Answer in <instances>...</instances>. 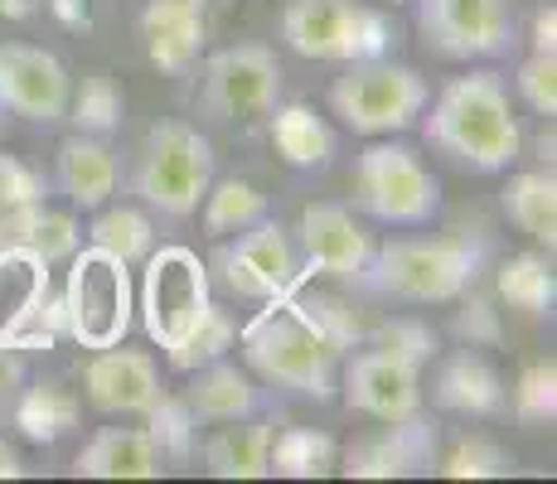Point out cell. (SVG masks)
Masks as SVG:
<instances>
[{"mask_svg":"<svg viewBox=\"0 0 557 484\" xmlns=\"http://www.w3.org/2000/svg\"><path fill=\"white\" fill-rule=\"evenodd\" d=\"M417 122H422L426 141L470 175H505L523 150L519 116L509 107V83L490 69L451 78Z\"/></svg>","mask_w":557,"mask_h":484,"instance_id":"cell-1","label":"cell"},{"mask_svg":"<svg viewBox=\"0 0 557 484\" xmlns=\"http://www.w3.org/2000/svg\"><path fill=\"white\" fill-rule=\"evenodd\" d=\"M485 233H451V238H393L373 247L363 290L393 296L407 306H446L460 300L490 266Z\"/></svg>","mask_w":557,"mask_h":484,"instance_id":"cell-2","label":"cell"},{"mask_svg":"<svg viewBox=\"0 0 557 484\" xmlns=\"http://www.w3.org/2000/svg\"><path fill=\"white\" fill-rule=\"evenodd\" d=\"M243 363L257 383L301 393L310 402H330L339 393V353L325 344L296 296L267 300V310L238 335Z\"/></svg>","mask_w":557,"mask_h":484,"instance_id":"cell-3","label":"cell"},{"mask_svg":"<svg viewBox=\"0 0 557 484\" xmlns=\"http://www.w3.org/2000/svg\"><path fill=\"white\" fill-rule=\"evenodd\" d=\"M213 170H219V156H213L209 136H199V126L156 122L136 150L132 194L165 219H189L199 213L203 194L213 185Z\"/></svg>","mask_w":557,"mask_h":484,"instance_id":"cell-4","label":"cell"},{"mask_svg":"<svg viewBox=\"0 0 557 484\" xmlns=\"http://www.w3.org/2000/svg\"><path fill=\"white\" fill-rule=\"evenodd\" d=\"M426 102H432V83L393 53L345 63V73L330 83V112L355 136H398L417 126Z\"/></svg>","mask_w":557,"mask_h":484,"instance_id":"cell-5","label":"cell"},{"mask_svg":"<svg viewBox=\"0 0 557 484\" xmlns=\"http://www.w3.org/2000/svg\"><path fill=\"white\" fill-rule=\"evenodd\" d=\"M282 39L292 53L320 63L383 59L398 45V25L379 5L363 0H286Z\"/></svg>","mask_w":557,"mask_h":484,"instance_id":"cell-6","label":"cell"},{"mask_svg":"<svg viewBox=\"0 0 557 484\" xmlns=\"http://www.w3.org/2000/svg\"><path fill=\"white\" fill-rule=\"evenodd\" d=\"M63 335H73L83 349H112L132 335L136 320V286L132 266L102 247H78L69 257V282H63Z\"/></svg>","mask_w":557,"mask_h":484,"instance_id":"cell-7","label":"cell"},{"mask_svg":"<svg viewBox=\"0 0 557 484\" xmlns=\"http://www.w3.org/2000/svg\"><path fill=\"white\" fill-rule=\"evenodd\" d=\"M355 189L359 209L373 223H388V228H422L442 213L436 175L422 165V156L412 146L393 141V136H373V146L359 156Z\"/></svg>","mask_w":557,"mask_h":484,"instance_id":"cell-8","label":"cell"},{"mask_svg":"<svg viewBox=\"0 0 557 484\" xmlns=\"http://www.w3.org/2000/svg\"><path fill=\"white\" fill-rule=\"evenodd\" d=\"M141 266H146V276H141V296H136L141 325H146V335H151V344L175 349V344L203 320V310L213 306L209 300V266L180 243L151 247V257H146Z\"/></svg>","mask_w":557,"mask_h":484,"instance_id":"cell-9","label":"cell"},{"mask_svg":"<svg viewBox=\"0 0 557 484\" xmlns=\"http://www.w3.org/2000/svg\"><path fill=\"white\" fill-rule=\"evenodd\" d=\"M209 266H213V276L233 290V296L257 300V306L292 296V290H301V282H306L292 233H286L272 213L257 219L252 228L219 238V252H213Z\"/></svg>","mask_w":557,"mask_h":484,"instance_id":"cell-10","label":"cell"},{"mask_svg":"<svg viewBox=\"0 0 557 484\" xmlns=\"http://www.w3.org/2000/svg\"><path fill=\"white\" fill-rule=\"evenodd\" d=\"M417 39L451 63L505 59L519 45L509 0H417Z\"/></svg>","mask_w":557,"mask_h":484,"instance_id":"cell-11","label":"cell"},{"mask_svg":"<svg viewBox=\"0 0 557 484\" xmlns=\"http://www.w3.org/2000/svg\"><path fill=\"white\" fill-rule=\"evenodd\" d=\"M282 102V63L267 45H228L203 59L199 112L213 122H252Z\"/></svg>","mask_w":557,"mask_h":484,"instance_id":"cell-12","label":"cell"},{"mask_svg":"<svg viewBox=\"0 0 557 484\" xmlns=\"http://www.w3.org/2000/svg\"><path fill=\"white\" fill-rule=\"evenodd\" d=\"M339 393L349 412L373 417V422H403L422 412V363L379 344H359L355 353L339 359Z\"/></svg>","mask_w":557,"mask_h":484,"instance_id":"cell-13","label":"cell"},{"mask_svg":"<svg viewBox=\"0 0 557 484\" xmlns=\"http://www.w3.org/2000/svg\"><path fill=\"white\" fill-rule=\"evenodd\" d=\"M296 257H301V276H330V282L363 286L373 262V243L359 228V219L345 203H310L292 233Z\"/></svg>","mask_w":557,"mask_h":484,"instance_id":"cell-14","label":"cell"},{"mask_svg":"<svg viewBox=\"0 0 557 484\" xmlns=\"http://www.w3.org/2000/svg\"><path fill=\"white\" fill-rule=\"evenodd\" d=\"M69 69L39 45H0V112L35 126H59L69 112Z\"/></svg>","mask_w":557,"mask_h":484,"instance_id":"cell-15","label":"cell"},{"mask_svg":"<svg viewBox=\"0 0 557 484\" xmlns=\"http://www.w3.org/2000/svg\"><path fill=\"white\" fill-rule=\"evenodd\" d=\"M436 460H442V432L422 412H412L403 422H383V432L339 456L335 470L349 480H412L432 475Z\"/></svg>","mask_w":557,"mask_h":484,"instance_id":"cell-16","label":"cell"},{"mask_svg":"<svg viewBox=\"0 0 557 484\" xmlns=\"http://www.w3.org/2000/svg\"><path fill=\"white\" fill-rule=\"evenodd\" d=\"M83 393H88L92 412L146 417L165 387H160V369H156L151 353L112 344V349H98L88 359V369H83Z\"/></svg>","mask_w":557,"mask_h":484,"instance_id":"cell-17","label":"cell"},{"mask_svg":"<svg viewBox=\"0 0 557 484\" xmlns=\"http://www.w3.org/2000/svg\"><path fill=\"white\" fill-rule=\"evenodd\" d=\"M78 247H83V223L63 209H49L45 199L0 213V257H25V262L53 266L69 262Z\"/></svg>","mask_w":557,"mask_h":484,"instance_id":"cell-18","label":"cell"},{"mask_svg":"<svg viewBox=\"0 0 557 484\" xmlns=\"http://www.w3.org/2000/svg\"><path fill=\"white\" fill-rule=\"evenodd\" d=\"M141 39H146V59L160 73L180 78L199 63L203 39H209V20H203L199 0H151L141 10Z\"/></svg>","mask_w":557,"mask_h":484,"instance_id":"cell-19","label":"cell"},{"mask_svg":"<svg viewBox=\"0 0 557 484\" xmlns=\"http://www.w3.org/2000/svg\"><path fill=\"white\" fill-rule=\"evenodd\" d=\"M73 475L83 480H160L165 475V456L151 440L146 426H102L83 440Z\"/></svg>","mask_w":557,"mask_h":484,"instance_id":"cell-20","label":"cell"},{"mask_svg":"<svg viewBox=\"0 0 557 484\" xmlns=\"http://www.w3.org/2000/svg\"><path fill=\"white\" fill-rule=\"evenodd\" d=\"M53 185L73 209H102L122 185V165H116V150L107 146V136L73 132L59 146V160H53Z\"/></svg>","mask_w":557,"mask_h":484,"instance_id":"cell-21","label":"cell"},{"mask_svg":"<svg viewBox=\"0 0 557 484\" xmlns=\"http://www.w3.org/2000/svg\"><path fill=\"white\" fill-rule=\"evenodd\" d=\"M432 397L442 412H456V417H495L505 412V378L495 373V363L485 353L466 349L446 353L442 369H436V383H432Z\"/></svg>","mask_w":557,"mask_h":484,"instance_id":"cell-22","label":"cell"},{"mask_svg":"<svg viewBox=\"0 0 557 484\" xmlns=\"http://www.w3.org/2000/svg\"><path fill=\"white\" fill-rule=\"evenodd\" d=\"M185 407L199 417V422H243V417L262 412V387L248 369L228 359H213L203 369L189 373V387H185Z\"/></svg>","mask_w":557,"mask_h":484,"instance_id":"cell-23","label":"cell"},{"mask_svg":"<svg viewBox=\"0 0 557 484\" xmlns=\"http://www.w3.org/2000/svg\"><path fill=\"white\" fill-rule=\"evenodd\" d=\"M267 446H272V422L267 417H243V422H219V432L203 440V470L213 480H267Z\"/></svg>","mask_w":557,"mask_h":484,"instance_id":"cell-24","label":"cell"},{"mask_svg":"<svg viewBox=\"0 0 557 484\" xmlns=\"http://www.w3.org/2000/svg\"><path fill=\"white\" fill-rule=\"evenodd\" d=\"M5 402H10V426H15L25 440H35V446L63 440L83 417L78 393H69L63 383H35V387L20 383Z\"/></svg>","mask_w":557,"mask_h":484,"instance_id":"cell-25","label":"cell"},{"mask_svg":"<svg viewBox=\"0 0 557 484\" xmlns=\"http://www.w3.org/2000/svg\"><path fill=\"white\" fill-rule=\"evenodd\" d=\"M272 146L292 170H325L335 160V126L310 102H276L272 112Z\"/></svg>","mask_w":557,"mask_h":484,"instance_id":"cell-26","label":"cell"},{"mask_svg":"<svg viewBox=\"0 0 557 484\" xmlns=\"http://www.w3.org/2000/svg\"><path fill=\"white\" fill-rule=\"evenodd\" d=\"M499 203H505L509 223L519 233H529L539 247H557V175L553 170H523V175H513L505 194H499Z\"/></svg>","mask_w":557,"mask_h":484,"instance_id":"cell-27","label":"cell"},{"mask_svg":"<svg viewBox=\"0 0 557 484\" xmlns=\"http://www.w3.org/2000/svg\"><path fill=\"white\" fill-rule=\"evenodd\" d=\"M267 466L282 480H325L339 466V440L315 426H286V432H272Z\"/></svg>","mask_w":557,"mask_h":484,"instance_id":"cell-28","label":"cell"},{"mask_svg":"<svg viewBox=\"0 0 557 484\" xmlns=\"http://www.w3.org/2000/svg\"><path fill=\"white\" fill-rule=\"evenodd\" d=\"M495 290L499 300H509L513 310H523V315H553L557 306V276H553V262L543 252H519L509 257L505 266H499L495 276Z\"/></svg>","mask_w":557,"mask_h":484,"instance_id":"cell-29","label":"cell"},{"mask_svg":"<svg viewBox=\"0 0 557 484\" xmlns=\"http://www.w3.org/2000/svg\"><path fill=\"white\" fill-rule=\"evenodd\" d=\"M203 238H228V233L252 228L257 219H267V194L248 185V179H213L209 194H203Z\"/></svg>","mask_w":557,"mask_h":484,"instance_id":"cell-30","label":"cell"},{"mask_svg":"<svg viewBox=\"0 0 557 484\" xmlns=\"http://www.w3.org/2000/svg\"><path fill=\"white\" fill-rule=\"evenodd\" d=\"M98 219H92V228H88V243L92 247H102V252H112V257H122L126 266H141L146 257H151V247H156V223L146 219L141 209H132V203H102V209H92Z\"/></svg>","mask_w":557,"mask_h":484,"instance_id":"cell-31","label":"cell"},{"mask_svg":"<svg viewBox=\"0 0 557 484\" xmlns=\"http://www.w3.org/2000/svg\"><path fill=\"white\" fill-rule=\"evenodd\" d=\"M63 122L83 136H112L122 126V88L112 83V73H83L69 88Z\"/></svg>","mask_w":557,"mask_h":484,"instance_id":"cell-32","label":"cell"},{"mask_svg":"<svg viewBox=\"0 0 557 484\" xmlns=\"http://www.w3.org/2000/svg\"><path fill=\"white\" fill-rule=\"evenodd\" d=\"M233 344H238V325H233L219 306H209L199 325L189 330L175 349H165V359H170V369L175 373H195V369H203V363H213V359H228Z\"/></svg>","mask_w":557,"mask_h":484,"instance_id":"cell-33","label":"cell"},{"mask_svg":"<svg viewBox=\"0 0 557 484\" xmlns=\"http://www.w3.org/2000/svg\"><path fill=\"white\" fill-rule=\"evenodd\" d=\"M146 432L160 446V456L175 460V466H185L189 456H195V432H199V417L185 407V397H170L160 393L156 407L146 412Z\"/></svg>","mask_w":557,"mask_h":484,"instance_id":"cell-34","label":"cell"},{"mask_svg":"<svg viewBox=\"0 0 557 484\" xmlns=\"http://www.w3.org/2000/svg\"><path fill=\"white\" fill-rule=\"evenodd\" d=\"M292 296H296V290H292ZM296 300H301V310L310 315V325L325 335V344L339 353V359H345V353H355L359 344L369 339V325H363V315H359L355 306H345L339 296H296Z\"/></svg>","mask_w":557,"mask_h":484,"instance_id":"cell-35","label":"cell"},{"mask_svg":"<svg viewBox=\"0 0 557 484\" xmlns=\"http://www.w3.org/2000/svg\"><path fill=\"white\" fill-rule=\"evenodd\" d=\"M436 470H442L446 480H505V475H513V460H509V450L495 446L490 436H466L436 460Z\"/></svg>","mask_w":557,"mask_h":484,"instance_id":"cell-36","label":"cell"},{"mask_svg":"<svg viewBox=\"0 0 557 484\" xmlns=\"http://www.w3.org/2000/svg\"><path fill=\"white\" fill-rule=\"evenodd\" d=\"M513 412H519V422H529V426H553V417H557V363L553 359L529 363V369L519 373Z\"/></svg>","mask_w":557,"mask_h":484,"instance_id":"cell-37","label":"cell"},{"mask_svg":"<svg viewBox=\"0 0 557 484\" xmlns=\"http://www.w3.org/2000/svg\"><path fill=\"white\" fill-rule=\"evenodd\" d=\"M363 344L393 349V353H403V359L422 363V369L436 359V330L426 325V320H412V315H393V320L369 325V339H363Z\"/></svg>","mask_w":557,"mask_h":484,"instance_id":"cell-38","label":"cell"},{"mask_svg":"<svg viewBox=\"0 0 557 484\" xmlns=\"http://www.w3.org/2000/svg\"><path fill=\"white\" fill-rule=\"evenodd\" d=\"M513 88L529 102V112L557 116V53H529L513 73Z\"/></svg>","mask_w":557,"mask_h":484,"instance_id":"cell-39","label":"cell"},{"mask_svg":"<svg viewBox=\"0 0 557 484\" xmlns=\"http://www.w3.org/2000/svg\"><path fill=\"white\" fill-rule=\"evenodd\" d=\"M49 199V185L35 165H25L20 156H5L0 150V213L5 209H20V203H39Z\"/></svg>","mask_w":557,"mask_h":484,"instance_id":"cell-40","label":"cell"},{"mask_svg":"<svg viewBox=\"0 0 557 484\" xmlns=\"http://www.w3.org/2000/svg\"><path fill=\"white\" fill-rule=\"evenodd\" d=\"M466 306H460V315H456V335L470 344V349H480V344H499V320H495V310H490V300L485 296H475V286L466 290Z\"/></svg>","mask_w":557,"mask_h":484,"instance_id":"cell-41","label":"cell"},{"mask_svg":"<svg viewBox=\"0 0 557 484\" xmlns=\"http://www.w3.org/2000/svg\"><path fill=\"white\" fill-rule=\"evenodd\" d=\"M45 5L69 29H92V20H98V0H45Z\"/></svg>","mask_w":557,"mask_h":484,"instance_id":"cell-42","label":"cell"},{"mask_svg":"<svg viewBox=\"0 0 557 484\" xmlns=\"http://www.w3.org/2000/svg\"><path fill=\"white\" fill-rule=\"evenodd\" d=\"M25 359H20V349H10L5 339H0V402H5L10 393H15L20 383H25Z\"/></svg>","mask_w":557,"mask_h":484,"instance_id":"cell-43","label":"cell"},{"mask_svg":"<svg viewBox=\"0 0 557 484\" xmlns=\"http://www.w3.org/2000/svg\"><path fill=\"white\" fill-rule=\"evenodd\" d=\"M533 53H557V10H553V0L539 5V15H533Z\"/></svg>","mask_w":557,"mask_h":484,"instance_id":"cell-44","label":"cell"},{"mask_svg":"<svg viewBox=\"0 0 557 484\" xmlns=\"http://www.w3.org/2000/svg\"><path fill=\"white\" fill-rule=\"evenodd\" d=\"M25 475H29V466L20 460V450L0 436V480H25Z\"/></svg>","mask_w":557,"mask_h":484,"instance_id":"cell-45","label":"cell"},{"mask_svg":"<svg viewBox=\"0 0 557 484\" xmlns=\"http://www.w3.org/2000/svg\"><path fill=\"white\" fill-rule=\"evenodd\" d=\"M45 10V0H0V15L5 20H35Z\"/></svg>","mask_w":557,"mask_h":484,"instance_id":"cell-46","label":"cell"},{"mask_svg":"<svg viewBox=\"0 0 557 484\" xmlns=\"http://www.w3.org/2000/svg\"><path fill=\"white\" fill-rule=\"evenodd\" d=\"M393 5H398V0H393Z\"/></svg>","mask_w":557,"mask_h":484,"instance_id":"cell-47","label":"cell"}]
</instances>
